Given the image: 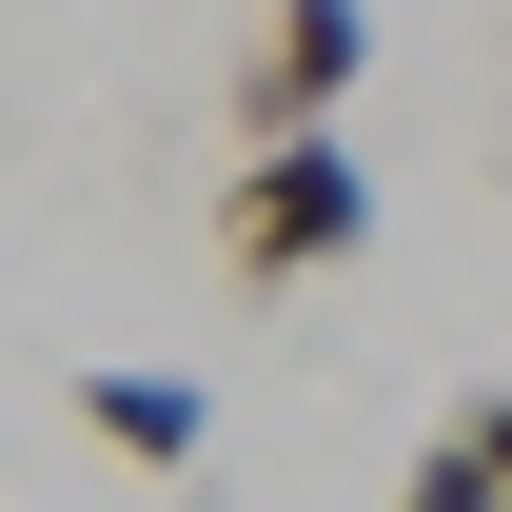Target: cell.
Masks as SVG:
<instances>
[{"label":"cell","mask_w":512,"mask_h":512,"mask_svg":"<svg viewBox=\"0 0 512 512\" xmlns=\"http://www.w3.org/2000/svg\"><path fill=\"white\" fill-rule=\"evenodd\" d=\"M375 237V158H355V138H256L237 158V197H217V256H237V276H335V256Z\"/></svg>","instance_id":"obj_1"},{"label":"cell","mask_w":512,"mask_h":512,"mask_svg":"<svg viewBox=\"0 0 512 512\" xmlns=\"http://www.w3.org/2000/svg\"><path fill=\"white\" fill-rule=\"evenodd\" d=\"M453 434H473V453H493V493H512V394H473V414H453Z\"/></svg>","instance_id":"obj_5"},{"label":"cell","mask_w":512,"mask_h":512,"mask_svg":"<svg viewBox=\"0 0 512 512\" xmlns=\"http://www.w3.org/2000/svg\"><path fill=\"white\" fill-rule=\"evenodd\" d=\"M355 60H375V0H276L256 60H237V138H316L355 99Z\"/></svg>","instance_id":"obj_2"},{"label":"cell","mask_w":512,"mask_h":512,"mask_svg":"<svg viewBox=\"0 0 512 512\" xmlns=\"http://www.w3.org/2000/svg\"><path fill=\"white\" fill-rule=\"evenodd\" d=\"M493 512H512V493H493Z\"/></svg>","instance_id":"obj_6"},{"label":"cell","mask_w":512,"mask_h":512,"mask_svg":"<svg viewBox=\"0 0 512 512\" xmlns=\"http://www.w3.org/2000/svg\"><path fill=\"white\" fill-rule=\"evenodd\" d=\"M394 512H493V453H473V434H434V453H414V493H394Z\"/></svg>","instance_id":"obj_4"},{"label":"cell","mask_w":512,"mask_h":512,"mask_svg":"<svg viewBox=\"0 0 512 512\" xmlns=\"http://www.w3.org/2000/svg\"><path fill=\"white\" fill-rule=\"evenodd\" d=\"M79 434L138 453V473H197V453H217V394L158 375V355H99V375H79Z\"/></svg>","instance_id":"obj_3"}]
</instances>
